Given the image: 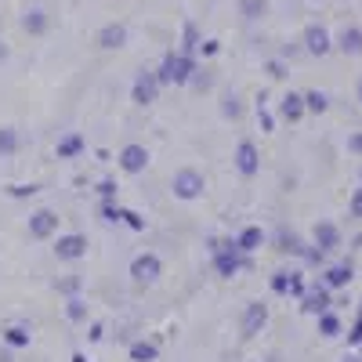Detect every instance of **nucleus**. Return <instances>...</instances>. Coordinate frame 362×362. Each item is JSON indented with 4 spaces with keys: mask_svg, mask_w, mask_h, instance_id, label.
Masks as SVG:
<instances>
[{
    "mask_svg": "<svg viewBox=\"0 0 362 362\" xmlns=\"http://www.w3.org/2000/svg\"><path fill=\"white\" fill-rule=\"evenodd\" d=\"M80 290V276H69V279H58V293H76Z\"/></svg>",
    "mask_w": 362,
    "mask_h": 362,
    "instance_id": "obj_31",
    "label": "nucleus"
},
{
    "mask_svg": "<svg viewBox=\"0 0 362 362\" xmlns=\"http://www.w3.org/2000/svg\"><path fill=\"white\" fill-rule=\"evenodd\" d=\"M98 192H102V199H112L116 185H112V181H102V185H98Z\"/></svg>",
    "mask_w": 362,
    "mask_h": 362,
    "instance_id": "obj_36",
    "label": "nucleus"
},
{
    "mask_svg": "<svg viewBox=\"0 0 362 362\" xmlns=\"http://www.w3.org/2000/svg\"><path fill=\"white\" fill-rule=\"evenodd\" d=\"M80 148H83V138H80V134H66L62 141H58L54 153H58V160H69V156L80 153Z\"/></svg>",
    "mask_w": 362,
    "mask_h": 362,
    "instance_id": "obj_20",
    "label": "nucleus"
},
{
    "mask_svg": "<svg viewBox=\"0 0 362 362\" xmlns=\"http://www.w3.org/2000/svg\"><path fill=\"white\" fill-rule=\"evenodd\" d=\"M264 322H268V305H261V300H250V305L243 308V319H239V334L254 337V334H261Z\"/></svg>",
    "mask_w": 362,
    "mask_h": 362,
    "instance_id": "obj_4",
    "label": "nucleus"
},
{
    "mask_svg": "<svg viewBox=\"0 0 362 362\" xmlns=\"http://www.w3.org/2000/svg\"><path fill=\"white\" fill-rule=\"evenodd\" d=\"M58 232V214L54 210H37L33 218H29V235L33 239H47Z\"/></svg>",
    "mask_w": 362,
    "mask_h": 362,
    "instance_id": "obj_9",
    "label": "nucleus"
},
{
    "mask_svg": "<svg viewBox=\"0 0 362 362\" xmlns=\"http://www.w3.org/2000/svg\"><path fill=\"white\" fill-rule=\"evenodd\" d=\"M344 362H358V358H355V355H344Z\"/></svg>",
    "mask_w": 362,
    "mask_h": 362,
    "instance_id": "obj_40",
    "label": "nucleus"
},
{
    "mask_svg": "<svg viewBox=\"0 0 362 362\" xmlns=\"http://www.w3.org/2000/svg\"><path fill=\"white\" fill-rule=\"evenodd\" d=\"M322 283H326L329 290H337V286H348V283H351V264H334V268H329L326 276H322Z\"/></svg>",
    "mask_w": 362,
    "mask_h": 362,
    "instance_id": "obj_16",
    "label": "nucleus"
},
{
    "mask_svg": "<svg viewBox=\"0 0 362 362\" xmlns=\"http://www.w3.org/2000/svg\"><path fill=\"white\" fill-rule=\"evenodd\" d=\"M15 148H18V134H15L11 127H0V153H4V156H11Z\"/></svg>",
    "mask_w": 362,
    "mask_h": 362,
    "instance_id": "obj_24",
    "label": "nucleus"
},
{
    "mask_svg": "<svg viewBox=\"0 0 362 362\" xmlns=\"http://www.w3.org/2000/svg\"><path fill=\"white\" fill-rule=\"evenodd\" d=\"M348 210H351V218H362V189H355V196H351Z\"/></svg>",
    "mask_w": 362,
    "mask_h": 362,
    "instance_id": "obj_33",
    "label": "nucleus"
},
{
    "mask_svg": "<svg viewBox=\"0 0 362 362\" xmlns=\"http://www.w3.org/2000/svg\"><path fill=\"white\" fill-rule=\"evenodd\" d=\"M160 355V348L153 341H134L131 344V362H153Z\"/></svg>",
    "mask_w": 362,
    "mask_h": 362,
    "instance_id": "obj_19",
    "label": "nucleus"
},
{
    "mask_svg": "<svg viewBox=\"0 0 362 362\" xmlns=\"http://www.w3.org/2000/svg\"><path fill=\"white\" fill-rule=\"evenodd\" d=\"M261 243H264V232H261V228H243V232H239V239H235V247L243 250V254L257 250Z\"/></svg>",
    "mask_w": 362,
    "mask_h": 362,
    "instance_id": "obj_17",
    "label": "nucleus"
},
{
    "mask_svg": "<svg viewBox=\"0 0 362 362\" xmlns=\"http://www.w3.org/2000/svg\"><path fill=\"white\" fill-rule=\"evenodd\" d=\"M119 167H124L127 174H141V170L148 167L145 145H124V153H119Z\"/></svg>",
    "mask_w": 362,
    "mask_h": 362,
    "instance_id": "obj_11",
    "label": "nucleus"
},
{
    "mask_svg": "<svg viewBox=\"0 0 362 362\" xmlns=\"http://www.w3.org/2000/svg\"><path fill=\"white\" fill-rule=\"evenodd\" d=\"M279 112H283V119H290V124H297V119L308 112V105H305V95H286V98L279 102Z\"/></svg>",
    "mask_w": 362,
    "mask_h": 362,
    "instance_id": "obj_12",
    "label": "nucleus"
},
{
    "mask_svg": "<svg viewBox=\"0 0 362 362\" xmlns=\"http://www.w3.org/2000/svg\"><path fill=\"white\" fill-rule=\"evenodd\" d=\"M0 337H4V344H8V348H29V341H33L29 326H8Z\"/></svg>",
    "mask_w": 362,
    "mask_h": 362,
    "instance_id": "obj_14",
    "label": "nucleus"
},
{
    "mask_svg": "<svg viewBox=\"0 0 362 362\" xmlns=\"http://www.w3.org/2000/svg\"><path fill=\"white\" fill-rule=\"evenodd\" d=\"M243 11H247V18H257L264 11V0H243Z\"/></svg>",
    "mask_w": 362,
    "mask_h": 362,
    "instance_id": "obj_32",
    "label": "nucleus"
},
{
    "mask_svg": "<svg viewBox=\"0 0 362 362\" xmlns=\"http://www.w3.org/2000/svg\"><path fill=\"white\" fill-rule=\"evenodd\" d=\"M358 95H362V83H358Z\"/></svg>",
    "mask_w": 362,
    "mask_h": 362,
    "instance_id": "obj_41",
    "label": "nucleus"
},
{
    "mask_svg": "<svg viewBox=\"0 0 362 362\" xmlns=\"http://www.w3.org/2000/svg\"><path fill=\"white\" fill-rule=\"evenodd\" d=\"M160 87H163L160 73H141V76L134 80V102H138V105H153V102L160 98Z\"/></svg>",
    "mask_w": 362,
    "mask_h": 362,
    "instance_id": "obj_7",
    "label": "nucleus"
},
{
    "mask_svg": "<svg viewBox=\"0 0 362 362\" xmlns=\"http://www.w3.org/2000/svg\"><path fill=\"white\" fill-rule=\"evenodd\" d=\"M305 105H308V112H326V95H322V90H308V95H305Z\"/></svg>",
    "mask_w": 362,
    "mask_h": 362,
    "instance_id": "obj_27",
    "label": "nucleus"
},
{
    "mask_svg": "<svg viewBox=\"0 0 362 362\" xmlns=\"http://www.w3.org/2000/svg\"><path fill=\"white\" fill-rule=\"evenodd\" d=\"M319 329H322V337H337V334H341V319L326 308V312L319 315Z\"/></svg>",
    "mask_w": 362,
    "mask_h": 362,
    "instance_id": "obj_21",
    "label": "nucleus"
},
{
    "mask_svg": "<svg viewBox=\"0 0 362 362\" xmlns=\"http://www.w3.org/2000/svg\"><path fill=\"white\" fill-rule=\"evenodd\" d=\"M102 218H105V221H124V210L112 206V199H105V203H102Z\"/></svg>",
    "mask_w": 362,
    "mask_h": 362,
    "instance_id": "obj_30",
    "label": "nucleus"
},
{
    "mask_svg": "<svg viewBox=\"0 0 362 362\" xmlns=\"http://www.w3.org/2000/svg\"><path fill=\"white\" fill-rule=\"evenodd\" d=\"M124 221H127V225H131V228H138V232H141V228H145V221H141V218H138V214H134V210H124Z\"/></svg>",
    "mask_w": 362,
    "mask_h": 362,
    "instance_id": "obj_34",
    "label": "nucleus"
},
{
    "mask_svg": "<svg viewBox=\"0 0 362 362\" xmlns=\"http://www.w3.org/2000/svg\"><path fill=\"white\" fill-rule=\"evenodd\" d=\"M66 315H69L73 322H83V319H87V305H83L80 297H69V305H66Z\"/></svg>",
    "mask_w": 362,
    "mask_h": 362,
    "instance_id": "obj_28",
    "label": "nucleus"
},
{
    "mask_svg": "<svg viewBox=\"0 0 362 362\" xmlns=\"http://www.w3.org/2000/svg\"><path fill=\"white\" fill-rule=\"evenodd\" d=\"M214 268L221 272V276H235V272L243 268V250H239L235 243H225V247L214 254Z\"/></svg>",
    "mask_w": 362,
    "mask_h": 362,
    "instance_id": "obj_8",
    "label": "nucleus"
},
{
    "mask_svg": "<svg viewBox=\"0 0 362 362\" xmlns=\"http://www.w3.org/2000/svg\"><path fill=\"white\" fill-rule=\"evenodd\" d=\"M170 189H174L177 199H199L203 189H206V177H203L199 170H192V167H181V170L170 177Z\"/></svg>",
    "mask_w": 362,
    "mask_h": 362,
    "instance_id": "obj_1",
    "label": "nucleus"
},
{
    "mask_svg": "<svg viewBox=\"0 0 362 362\" xmlns=\"http://www.w3.org/2000/svg\"><path fill=\"white\" fill-rule=\"evenodd\" d=\"M305 44H308V51L312 54H326L329 51V37H326V29H308V33H305Z\"/></svg>",
    "mask_w": 362,
    "mask_h": 362,
    "instance_id": "obj_18",
    "label": "nucleus"
},
{
    "mask_svg": "<svg viewBox=\"0 0 362 362\" xmlns=\"http://www.w3.org/2000/svg\"><path fill=\"white\" fill-rule=\"evenodd\" d=\"M98 44L102 47H124L127 44V29L124 25H105L102 33H98Z\"/></svg>",
    "mask_w": 362,
    "mask_h": 362,
    "instance_id": "obj_15",
    "label": "nucleus"
},
{
    "mask_svg": "<svg viewBox=\"0 0 362 362\" xmlns=\"http://www.w3.org/2000/svg\"><path fill=\"white\" fill-rule=\"evenodd\" d=\"M37 185H11V196H33Z\"/></svg>",
    "mask_w": 362,
    "mask_h": 362,
    "instance_id": "obj_35",
    "label": "nucleus"
},
{
    "mask_svg": "<svg viewBox=\"0 0 362 362\" xmlns=\"http://www.w3.org/2000/svg\"><path fill=\"white\" fill-rule=\"evenodd\" d=\"M290 272H276V276H272V290H276V293H290Z\"/></svg>",
    "mask_w": 362,
    "mask_h": 362,
    "instance_id": "obj_29",
    "label": "nucleus"
},
{
    "mask_svg": "<svg viewBox=\"0 0 362 362\" xmlns=\"http://www.w3.org/2000/svg\"><path fill=\"white\" fill-rule=\"evenodd\" d=\"M87 254V239L80 232H69V235H58V243H54V257L58 261H80Z\"/></svg>",
    "mask_w": 362,
    "mask_h": 362,
    "instance_id": "obj_6",
    "label": "nucleus"
},
{
    "mask_svg": "<svg viewBox=\"0 0 362 362\" xmlns=\"http://www.w3.org/2000/svg\"><path fill=\"white\" fill-rule=\"evenodd\" d=\"M232 160H235V170L243 174V177H254L257 167H261V153H257V145H254V141H239Z\"/></svg>",
    "mask_w": 362,
    "mask_h": 362,
    "instance_id": "obj_5",
    "label": "nucleus"
},
{
    "mask_svg": "<svg viewBox=\"0 0 362 362\" xmlns=\"http://www.w3.org/2000/svg\"><path fill=\"white\" fill-rule=\"evenodd\" d=\"M341 47H344V51H351V54H358V51H362V33H358V29H344Z\"/></svg>",
    "mask_w": 362,
    "mask_h": 362,
    "instance_id": "obj_26",
    "label": "nucleus"
},
{
    "mask_svg": "<svg viewBox=\"0 0 362 362\" xmlns=\"http://www.w3.org/2000/svg\"><path fill=\"white\" fill-rule=\"evenodd\" d=\"M160 276H163V261H160L156 254H138V257L131 261V279H134V283L148 286V283H156Z\"/></svg>",
    "mask_w": 362,
    "mask_h": 362,
    "instance_id": "obj_3",
    "label": "nucleus"
},
{
    "mask_svg": "<svg viewBox=\"0 0 362 362\" xmlns=\"http://www.w3.org/2000/svg\"><path fill=\"white\" fill-rule=\"evenodd\" d=\"M315 243H319V250L326 254V250H334V247L341 243V232L329 225V221H322V225H315Z\"/></svg>",
    "mask_w": 362,
    "mask_h": 362,
    "instance_id": "obj_13",
    "label": "nucleus"
},
{
    "mask_svg": "<svg viewBox=\"0 0 362 362\" xmlns=\"http://www.w3.org/2000/svg\"><path fill=\"white\" fill-rule=\"evenodd\" d=\"M73 362H87V355H83V351H76V355H73Z\"/></svg>",
    "mask_w": 362,
    "mask_h": 362,
    "instance_id": "obj_38",
    "label": "nucleus"
},
{
    "mask_svg": "<svg viewBox=\"0 0 362 362\" xmlns=\"http://www.w3.org/2000/svg\"><path fill=\"white\" fill-rule=\"evenodd\" d=\"M192 73H196V66H192L189 54H167V62L160 66V80L163 83H189Z\"/></svg>",
    "mask_w": 362,
    "mask_h": 362,
    "instance_id": "obj_2",
    "label": "nucleus"
},
{
    "mask_svg": "<svg viewBox=\"0 0 362 362\" xmlns=\"http://www.w3.org/2000/svg\"><path fill=\"white\" fill-rule=\"evenodd\" d=\"M279 250H283V254H305L300 239H297L293 232H286V228H279Z\"/></svg>",
    "mask_w": 362,
    "mask_h": 362,
    "instance_id": "obj_23",
    "label": "nucleus"
},
{
    "mask_svg": "<svg viewBox=\"0 0 362 362\" xmlns=\"http://www.w3.org/2000/svg\"><path fill=\"white\" fill-rule=\"evenodd\" d=\"M300 308H305L308 315H322V312L329 308V286L322 283V286L305 290V297H300Z\"/></svg>",
    "mask_w": 362,
    "mask_h": 362,
    "instance_id": "obj_10",
    "label": "nucleus"
},
{
    "mask_svg": "<svg viewBox=\"0 0 362 362\" xmlns=\"http://www.w3.org/2000/svg\"><path fill=\"white\" fill-rule=\"evenodd\" d=\"M4 58H8V47H4V44H0V62H4Z\"/></svg>",
    "mask_w": 362,
    "mask_h": 362,
    "instance_id": "obj_39",
    "label": "nucleus"
},
{
    "mask_svg": "<svg viewBox=\"0 0 362 362\" xmlns=\"http://www.w3.org/2000/svg\"><path fill=\"white\" fill-rule=\"evenodd\" d=\"M348 148H355V153H362V134H355V138L348 141Z\"/></svg>",
    "mask_w": 362,
    "mask_h": 362,
    "instance_id": "obj_37",
    "label": "nucleus"
},
{
    "mask_svg": "<svg viewBox=\"0 0 362 362\" xmlns=\"http://www.w3.org/2000/svg\"><path fill=\"white\" fill-rule=\"evenodd\" d=\"M22 25L29 29V33H44V29H47V18H44V11H29V15L22 18Z\"/></svg>",
    "mask_w": 362,
    "mask_h": 362,
    "instance_id": "obj_25",
    "label": "nucleus"
},
{
    "mask_svg": "<svg viewBox=\"0 0 362 362\" xmlns=\"http://www.w3.org/2000/svg\"><path fill=\"white\" fill-rule=\"evenodd\" d=\"M221 116H228V119L243 116V102H239V95H232V90H228V95L221 98Z\"/></svg>",
    "mask_w": 362,
    "mask_h": 362,
    "instance_id": "obj_22",
    "label": "nucleus"
}]
</instances>
